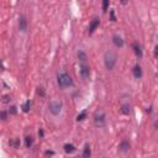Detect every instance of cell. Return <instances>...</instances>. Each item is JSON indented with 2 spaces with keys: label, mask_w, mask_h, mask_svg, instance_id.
Returning a JSON list of instances; mask_svg holds the SVG:
<instances>
[{
  "label": "cell",
  "mask_w": 158,
  "mask_h": 158,
  "mask_svg": "<svg viewBox=\"0 0 158 158\" xmlns=\"http://www.w3.org/2000/svg\"><path fill=\"white\" fill-rule=\"evenodd\" d=\"M109 6H110V0H103L101 3V9H103V12H107L109 10Z\"/></svg>",
  "instance_id": "obj_20"
},
{
  "label": "cell",
  "mask_w": 158,
  "mask_h": 158,
  "mask_svg": "<svg viewBox=\"0 0 158 158\" xmlns=\"http://www.w3.org/2000/svg\"><path fill=\"white\" fill-rule=\"evenodd\" d=\"M113 43H114L115 47H117V48H122L123 44H125V41H123V38L119 34H115L113 36Z\"/></svg>",
  "instance_id": "obj_9"
},
{
  "label": "cell",
  "mask_w": 158,
  "mask_h": 158,
  "mask_svg": "<svg viewBox=\"0 0 158 158\" xmlns=\"http://www.w3.org/2000/svg\"><path fill=\"white\" fill-rule=\"evenodd\" d=\"M131 148V143H130V141L129 140H122L120 142V145H119V151L122 152V153H126V152H129Z\"/></svg>",
  "instance_id": "obj_8"
},
{
  "label": "cell",
  "mask_w": 158,
  "mask_h": 158,
  "mask_svg": "<svg viewBox=\"0 0 158 158\" xmlns=\"http://www.w3.org/2000/svg\"><path fill=\"white\" fill-rule=\"evenodd\" d=\"M132 73H133V77L136 78V79H141L142 78V75H143V72H142V67L138 64H135V67H133V69H132Z\"/></svg>",
  "instance_id": "obj_11"
},
{
  "label": "cell",
  "mask_w": 158,
  "mask_h": 158,
  "mask_svg": "<svg viewBox=\"0 0 158 158\" xmlns=\"http://www.w3.org/2000/svg\"><path fill=\"white\" fill-rule=\"evenodd\" d=\"M44 156H46V157H52V156H54V151H52V150H47V151L44 152Z\"/></svg>",
  "instance_id": "obj_26"
},
{
  "label": "cell",
  "mask_w": 158,
  "mask_h": 158,
  "mask_svg": "<svg viewBox=\"0 0 158 158\" xmlns=\"http://www.w3.org/2000/svg\"><path fill=\"white\" fill-rule=\"evenodd\" d=\"M11 101V97L10 95H3L2 97V103L3 104H10Z\"/></svg>",
  "instance_id": "obj_23"
},
{
  "label": "cell",
  "mask_w": 158,
  "mask_h": 158,
  "mask_svg": "<svg viewBox=\"0 0 158 158\" xmlns=\"http://www.w3.org/2000/svg\"><path fill=\"white\" fill-rule=\"evenodd\" d=\"M79 75H81L82 79H84V81H88L90 78V67L87 62L79 63Z\"/></svg>",
  "instance_id": "obj_5"
},
{
  "label": "cell",
  "mask_w": 158,
  "mask_h": 158,
  "mask_svg": "<svg viewBox=\"0 0 158 158\" xmlns=\"http://www.w3.org/2000/svg\"><path fill=\"white\" fill-rule=\"evenodd\" d=\"M57 83L62 89H67L73 87V79L72 77L64 71V69H59L57 73Z\"/></svg>",
  "instance_id": "obj_1"
},
{
  "label": "cell",
  "mask_w": 158,
  "mask_h": 158,
  "mask_svg": "<svg viewBox=\"0 0 158 158\" xmlns=\"http://www.w3.org/2000/svg\"><path fill=\"white\" fill-rule=\"evenodd\" d=\"M77 56H78V59H79V62H81V63H85V62H87V59H88L87 53H85L84 51H82V50H79V51H78Z\"/></svg>",
  "instance_id": "obj_16"
},
{
  "label": "cell",
  "mask_w": 158,
  "mask_h": 158,
  "mask_svg": "<svg viewBox=\"0 0 158 158\" xmlns=\"http://www.w3.org/2000/svg\"><path fill=\"white\" fill-rule=\"evenodd\" d=\"M87 110H83V111L82 113H79L78 114V116H77V121L78 122H82V121H84L85 119H87Z\"/></svg>",
  "instance_id": "obj_19"
},
{
  "label": "cell",
  "mask_w": 158,
  "mask_h": 158,
  "mask_svg": "<svg viewBox=\"0 0 158 158\" xmlns=\"http://www.w3.org/2000/svg\"><path fill=\"white\" fill-rule=\"evenodd\" d=\"M153 56H154V58L158 57V46H157V44L154 46V53H153Z\"/></svg>",
  "instance_id": "obj_28"
},
{
  "label": "cell",
  "mask_w": 158,
  "mask_h": 158,
  "mask_svg": "<svg viewBox=\"0 0 158 158\" xmlns=\"http://www.w3.org/2000/svg\"><path fill=\"white\" fill-rule=\"evenodd\" d=\"M93 120H94V125L97 127L101 129V127H105L106 126V114L103 109H99L94 113V116H93Z\"/></svg>",
  "instance_id": "obj_3"
},
{
  "label": "cell",
  "mask_w": 158,
  "mask_h": 158,
  "mask_svg": "<svg viewBox=\"0 0 158 158\" xmlns=\"http://www.w3.org/2000/svg\"><path fill=\"white\" fill-rule=\"evenodd\" d=\"M8 113H9L10 115H16V114H18V107H16V106H14V105H11Z\"/></svg>",
  "instance_id": "obj_24"
},
{
  "label": "cell",
  "mask_w": 158,
  "mask_h": 158,
  "mask_svg": "<svg viewBox=\"0 0 158 158\" xmlns=\"http://www.w3.org/2000/svg\"><path fill=\"white\" fill-rule=\"evenodd\" d=\"M38 137H40V138H43V137H44V131H43V129H40V130H38Z\"/></svg>",
  "instance_id": "obj_27"
},
{
  "label": "cell",
  "mask_w": 158,
  "mask_h": 158,
  "mask_svg": "<svg viewBox=\"0 0 158 158\" xmlns=\"http://www.w3.org/2000/svg\"><path fill=\"white\" fill-rule=\"evenodd\" d=\"M18 26H19V31H21V32H26V31H27L28 22H27V19H26V16H25L24 14H20V15H19Z\"/></svg>",
  "instance_id": "obj_6"
},
{
  "label": "cell",
  "mask_w": 158,
  "mask_h": 158,
  "mask_svg": "<svg viewBox=\"0 0 158 158\" xmlns=\"http://www.w3.org/2000/svg\"><path fill=\"white\" fill-rule=\"evenodd\" d=\"M90 156H91V148H90V145H89V143H85V145H84V148H83L82 158H90Z\"/></svg>",
  "instance_id": "obj_13"
},
{
  "label": "cell",
  "mask_w": 158,
  "mask_h": 158,
  "mask_svg": "<svg viewBox=\"0 0 158 158\" xmlns=\"http://www.w3.org/2000/svg\"><path fill=\"white\" fill-rule=\"evenodd\" d=\"M110 20L111 21H116V16H115V10H110Z\"/></svg>",
  "instance_id": "obj_25"
},
{
  "label": "cell",
  "mask_w": 158,
  "mask_h": 158,
  "mask_svg": "<svg viewBox=\"0 0 158 158\" xmlns=\"http://www.w3.org/2000/svg\"><path fill=\"white\" fill-rule=\"evenodd\" d=\"M152 109H153V106H152V105H150V106L147 107V110H146V113H148V114L151 115V114H152Z\"/></svg>",
  "instance_id": "obj_29"
},
{
  "label": "cell",
  "mask_w": 158,
  "mask_h": 158,
  "mask_svg": "<svg viewBox=\"0 0 158 158\" xmlns=\"http://www.w3.org/2000/svg\"><path fill=\"white\" fill-rule=\"evenodd\" d=\"M31 106H32V101H31L30 99L28 100H26L24 104H22V106H21V109H22V111L25 113V114H27V113H30V110H31Z\"/></svg>",
  "instance_id": "obj_15"
},
{
  "label": "cell",
  "mask_w": 158,
  "mask_h": 158,
  "mask_svg": "<svg viewBox=\"0 0 158 158\" xmlns=\"http://www.w3.org/2000/svg\"><path fill=\"white\" fill-rule=\"evenodd\" d=\"M63 150H64V152L67 154H72V153H74L77 151V148H75V146L73 143H66L64 146H63Z\"/></svg>",
  "instance_id": "obj_14"
},
{
  "label": "cell",
  "mask_w": 158,
  "mask_h": 158,
  "mask_svg": "<svg viewBox=\"0 0 158 158\" xmlns=\"http://www.w3.org/2000/svg\"><path fill=\"white\" fill-rule=\"evenodd\" d=\"M4 69H5V67H4V64H3L2 58H0V71H4Z\"/></svg>",
  "instance_id": "obj_30"
},
{
  "label": "cell",
  "mask_w": 158,
  "mask_h": 158,
  "mask_svg": "<svg viewBox=\"0 0 158 158\" xmlns=\"http://www.w3.org/2000/svg\"><path fill=\"white\" fill-rule=\"evenodd\" d=\"M100 25V19L99 18H94L90 24H89V27H88V35H93L94 32H95V30L99 27Z\"/></svg>",
  "instance_id": "obj_7"
},
{
  "label": "cell",
  "mask_w": 158,
  "mask_h": 158,
  "mask_svg": "<svg viewBox=\"0 0 158 158\" xmlns=\"http://www.w3.org/2000/svg\"><path fill=\"white\" fill-rule=\"evenodd\" d=\"M117 62V56L114 51H107L104 54V66L107 71H113L116 66Z\"/></svg>",
  "instance_id": "obj_2"
},
{
  "label": "cell",
  "mask_w": 158,
  "mask_h": 158,
  "mask_svg": "<svg viewBox=\"0 0 158 158\" xmlns=\"http://www.w3.org/2000/svg\"><path fill=\"white\" fill-rule=\"evenodd\" d=\"M34 142H35V140H34V137L32 136H26L25 137V146H26V148H31L34 146Z\"/></svg>",
  "instance_id": "obj_17"
},
{
  "label": "cell",
  "mask_w": 158,
  "mask_h": 158,
  "mask_svg": "<svg viewBox=\"0 0 158 158\" xmlns=\"http://www.w3.org/2000/svg\"><path fill=\"white\" fill-rule=\"evenodd\" d=\"M62 109H63V103H62V100H59V99L52 100V101H50V104H48V111H50L53 116H58V115L62 113Z\"/></svg>",
  "instance_id": "obj_4"
},
{
  "label": "cell",
  "mask_w": 158,
  "mask_h": 158,
  "mask_svg": "<svg viewBox=\"0 0 158 158\" xmlns=\"http://www.w3.org/2000/svg\"><path fill=\"white\" fill-rule=\"evenodd\" d=\"M132 50H133V53L136 54L137 58H142V56H143V51H142V46L138 42L132 43Z\"/></svg>",
  "instance_id": "obj_10"
},
{
  "label": "cell",
  "mask_w": 158,
  "mask_h": 158,
  "mask_svg": "<svg viewBox=\"0 0 158 158\" xmlns=\"http://www.w3.org/2000/svg\"><path fill=\"white\" fill-rule=\"evenodd\" d=\"M37 94H38L41 98H44V97H46V89H44L42 85L38 87V88H37Z\"/></svg>",
  "instance_id": "obj_22"
},
{
  "label": "cell",
  "mask_w": 158,
  "mask_h": 158,
  "mask_svg": "<svg viewBox=\"0 0 158 158\" xmlns=\"http://www.w3.org/2000/svg\"><path fill=\"white\" fill-rule=\"evenodd\" d=\"M9 146L12 148H19L20 147V140L19 138H12L9 141Z\"/></svg>",
  "instance_id": "obj_18"
},
{
  "label": "cell",
  "mask_w": 158,
  "mask_h": 158,
  "mask_svg": "<svg viewBox=\"0 0 158 158\" xmlns=\"http://www.w3.org/2000/svg\"><path fill=\"white\" fill-rule=\"evenodd\" d=\"M120 113L122 115H130V113H131V105L129 103H123L120 106Z\"/></svg>",
  "instance_id": "obj_12"
},
{
  "label": "cell",
  "mask_w": 158,
  "mask_h": 158,
  "mask_svg": "<svg viewBox=\"0 0 158 158\" xmlns=\"http://www.w3.org/2000/svg\"><path fill=\"white\" fill-rule=\"evenodd\" d=\"M8 116H9V113L6 111V110H2V111H0V120L2 121H6Z\"/></svg>",
  "instance_id": "obj_21"
},
{
  "label": "cell",
  "mask_w": 158,
  "mask_h": 158,
  "mask_svg": "<svg viewBox=\"0 0 158 158\" xmlns=\"http://www.w3.org/2000/svg\"><path fill=\"white\" fill-rule=\"evenodd\" d=\"M153 126H154V130H157V127H158V123H157V121L154 122V125H153Z\"/></svg>",
  "instance_id": "obj_31"
}]
</instances>
